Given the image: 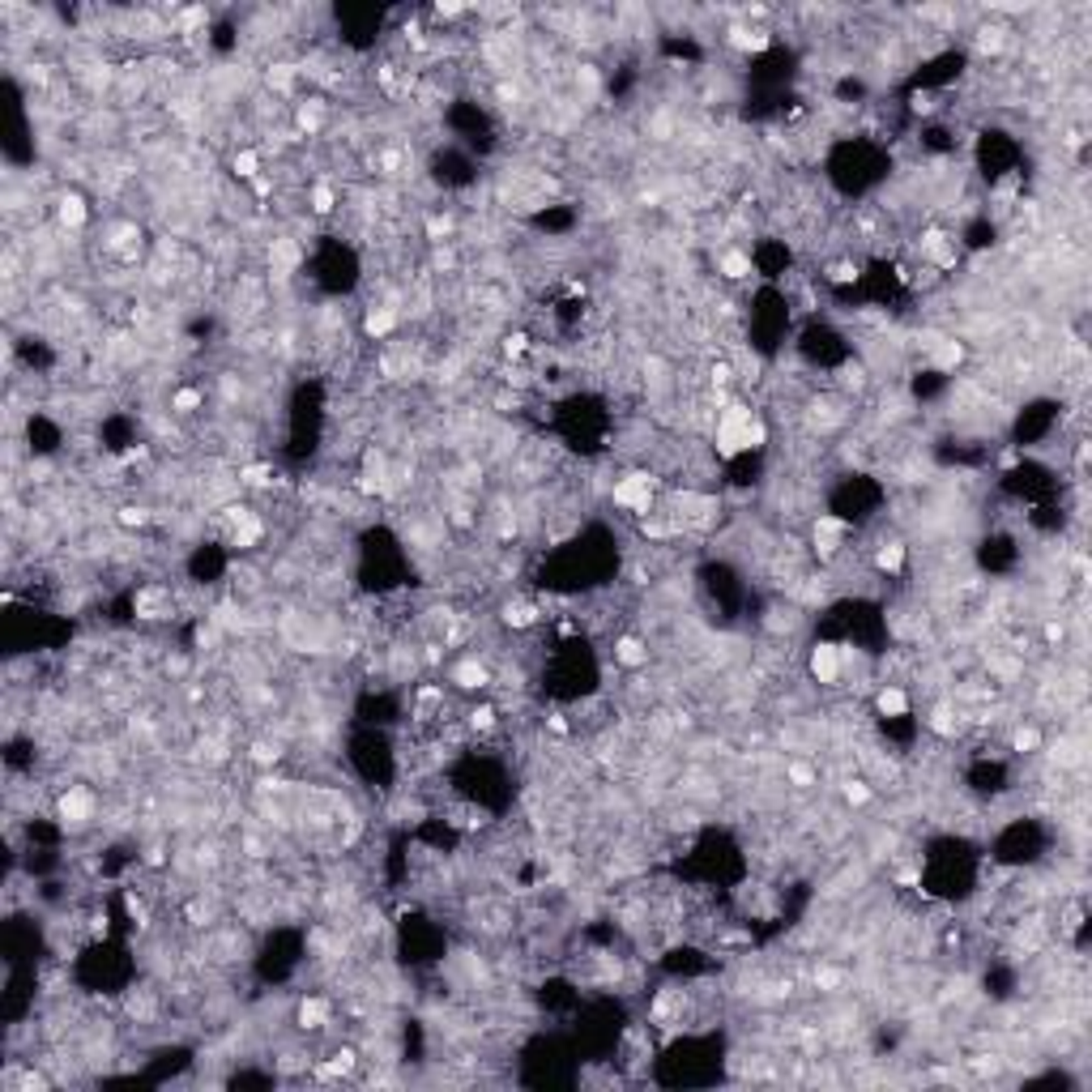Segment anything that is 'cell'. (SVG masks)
Instances as JSON below:
<instances>
[{
	"mask_svg": "<svg viewBox=\"0 0 1092 1092\" xmlns=\"http://www.w3.org/2000/svg\"><path fill=\"white\" fill-rule=\"evenodd\" d=\"M653 491H657L653 474H628L624 483H614V504L645 517V512H653Z\"/></svg>",
	"mask_w": 1092,
	"mask_h": 1092,
	"instance_id": "obj_1",
	"label": "cell"
},
{
	"mask_svg": "<svg viewBox=\"0 0 1092 1092\" xmlns=\"http://www.w3.org/2000/svg\"><path fill=\"white\" fill-rule=\"evenodd\" d=\"M614 657H619L624 666H645L649 661V653H645V645L636 636H624L619 645H614Z\"/></svg>",
	"mask_w": 1092,
	"mask_h": 1092,
	"instance_id": "obj_5",
	"label": "cell"
},
{
	"mask_svg": "<svg viewBox=\"0 0 1092 1092\" xmlns=\"http://www.w3.org/2000/svg\"><path fill=\"white\" fill-rule=\"evenodd\" d=\"M806 670H811V678L819 682V688H837L841 682V674H845V649L841 645H815L811 649V657H806Z\"/></svg>",
	"mask_w": 1092,
	"mask_h": 1092,
	"instance_id": "obj_2",
	"label": "cell"
},
{
	"mask_svg": "<svg viewBox=\"0 0 1092 1092\" xmlns=\"http://www.w3.org/2000/svg\"><path fill=\"white\" fill-rule=\"evenodd\" d=\"M82 218H86L82 196H64V201H60V222H64V227H82Z\"/></svg>",
	"mask_w": 1092,
	"mask_h": 1092,
	"instance_id": "obj_6",
	"label": "cell"
},
{
	"mask_svg": "<svg viewBox=\"0 0 1092 1092\" xmlns=\"http://www.w3.org/2000/svg\"><path fill=\"white\" fill-rule=\"evenodd\" d=\"M452 682H457L461 692L483 688V682H487V666L478 661V657H465V661H457V666H452Z\"/></svg>",
	"mask_w": 1092,
	"mask_h": 1092,
	"instance_id": "obj_3",
	"label": "cell"
},
{
	"mask_svg": "<svg viewBox=\"0 0 1092 1092\" xmlns=\"http://www.w3.org/2000/svg\"><path fill=\"white\" fill-rule=\"evenodd\" d=\"M1037 742H1041V734H1037L1033 725H1020V730H1015V738H1011V747H1015V751H1033Z\"/></svg>",
	"mask_w": 1092,
	"mask_h": 1092,
	"instance_id": "obj_7",
	"label": "cell"
},
{
	"mask_svg": "<svg viewBox=\"0 0 1092 1092\" xmlns=\"http://www.w3.org/2000/svg\"><path fill=\"white\" fill-rule=\"evenodd\" d=\"M875 709L883 717H905L909 713V696L897 688V682H887V688H879V696H875Z\"/></svg>",
	"mask_w": 1092,
	"mask_h": 1092,
	"instance_id": "obj_4",
	"label": "cell"
}]
</instances>
